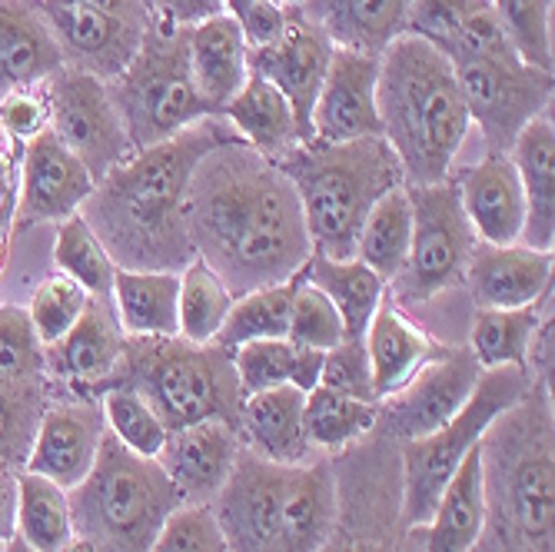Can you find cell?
Instances as JSON below:
<instances>
[{"instance_id": "1", "label": "cell", "mask_w": 555, "mask_h": 552, "mask_svg": "<svg viewBox=\"0 0 555 552\" xmlns=\"http://www.w3.org/2000/svg\"><path fill=\"white\" fill-rule=\"evenodd\" d=\"M183 220L196 260L227 283L233 299L286 283L313 257L289 177L236 133L196 164Z\"/></svg>"}, {"instance_id": "2", "label": "cell", "mask_w": 555, "mask_h": 552, "mask_svg": "<svg viewBox=\"0 0 555 552\" xmlns=\"http://www.w3.org/2000/svg\"><path fill=\"white\" fill-rule=\"evenodd\" d=\"M230 137L223 117L196 120L164 143L133 150L127 164L93 187L80 217L120 270L180 273L196 260L183 220L186 190L196 164Z\"/></svg>"}, {"instance_id": "3", "label": "cell", "mask_w": 555, "mask_h": 552, "mask_svg": "<svg viewBox=\"0 0 555 552\" xmlns=\"http://www.w3.org/2000/svg\"><path fill=\"white\" fill-rule=\"evenodd\" d=\"M210 506L230 552H323L339 526V483L326 460L273 463L240 446Z\"/></svg>"}, {"instance_id": "4", "label": "cell", "mask_w": 555, "mask_h": 552, "mask_svg": "<svg viewBox=\"0 0 555 552\" xmlns=\"http://www.w3.org/2000/svg\"><path fill=\"white\" fill-rule=\"evenodd\" d=\"M376 111L383 140L406 187L439 183L452 174L469 137V114L452 64L413 34H399L379 54Z\"/></svg>"}, {"instance_id": "5", "label": "cell", "mask_w": 555, "mask_h": 552, "mask_svg": "<svg viewBox=\"0 0 555 552\" xmlns=\"http://www.w3.org/2000/svg\"><path fill=\"white\" fill-rule=\"evenodd\" d=\"M486 513L502 552H555L552 389L532 383L479 442Z\"/></svg>"}, {"instance_id": "6", "label": "cell", "mask_w": 555, "mask_h": 552, "mask_svg": "<svg viewBox=\"0 0 555 552\" xmlns=\"http://www.w3.org/2000/svg\"><path fill=\"white\" fill-rule=\"evenodd\" d=\"M289 177L313 254L330 260L357 257V240L379 200L406 183L392 146L383 137L346 143H299L280 161Z\"/></svg>"}, {"instance_id": "7", "label": "cell", "mask_w": 555, "mask_h": 552, "mask_svg": "<svg viewBox=\"0 0 555 552\" xmlns=\"http://www.w3.org/2000/svg\"><path fill=\"white\" fill-rule=\"evenodd\" d=\"M111 386L137 389L167 429L204 420L236 426L243 403L230 349L220 343H190L183 336H127Z\"/></svg>"}, {"instance_id": "8", "label": "cell", "mask_w": 555, "mask_h": 552, "mask_svg": "<svg viewBox=\"0 0 555 552\" xmlns=\"http://www.w3.org/2000/svg\"><path fill=\"white\" fill-rule=\"evenodd\" d=\"M74 536L96 552H150L167 516L183 506L157 460H143L111 433L87 479L67 492Z\"/></svg>"}, {"instance_id": "9", "label": "cell", "mask_w": 555, "mask_h": 552, "mask_svg": "<svg viewBox=\"0 0 555 552\" xmlns=\"http://www.w3.org/2000/svg\"><path fill=\"white\" fill-rule=\"evenodd\" d=\"M532 376L526 367H499L482 370L466 407L433 429L429 436L399 442L402 460V492H399V523L406 532H416L429 523L439 492L449 476L460 470V463L479 446L482 433L506 413L513 403L529 393Z\"/></svg>"}, {"instance_id": "10", "label": "cell", "mask_w": 555, "mask_h": 552, "mask_svg": "<svg viewBox=\"0 0 555 552\" xmlns=\"http://www.w3.org/2000/svg\"><path fill=\"white\" fill-rule=\"evenodd\" d=\"M186 34L190 27H164L154 21L133 61L107 84L133 150L164 143L196 120L217 117L193 87Z\"/></svg>"}, {"instance_id": "11", "label": "cell", "mask_w": 555, "mask_h": 552, "mask_svg": "<svg viewBox=\"0 0 555 552\" xmlns=\"http://www.w3.org/2000/svg\"><path fill=\"white\" fill-rule=\"evenodd\" d=\"M413 207V240L402 273L389 283L396 304H429L456 283L476 254V233L466 220L452 177L439 183L406 187Z\"/></svg>"}, {"instance_id": "12", "label": "cell", "mask_w": 555, "mask_h": 552, "mask_svg": "<svg viewBox=\"0 0 555 552\" xmlns=\"http://www.w3.org/2000/svg\"><path fill=\"white\" fill-rule=\"evenodd\" d=\"M40 11L64 64L104 84L124 74L154 24L146 0H40Z\"/></svg>"}, {"instance_id": "13", "label": "cell", "mask_w": 555, "mask_h": 552, "mask_svg": "<svg viewBox=\"0 0 555 552\" xmlns=\"http://www.w3.org/2000/svg\"><path fill=\"white\" fill-rule=\"evenodd\" d=\"M469 124L479 127L486 154H509L516 137L552 111L555 77L519 57H476L452 64Z\"/></svg>"}, {"instance_id": "14", "label": "cell", "mask_w": 555, "mask_h": 552, "mask_svg": "<svg viewBox=\"0 0 555 552\" xmlns=\"http://www.w3.org/2000/svg\"><path fill=\"white\" fill-rule=\"evenodd\" d=\"M40 87L50 117L47 130L87 167L93 183L133 157V143L104 80L74 67H61Z\"/></svg>"}, {"instance_id": "15", "label": "cell", "mask_w": 555, "mask_h": 552, "mask_svg": "<svg viewBox=\"0 0 555 552\" xmlns=\"http://www.w3.org/2000/svg\"><path fill=\"white\" fill-rule=\"evenodd\" d=\"M479 376L482 367L476 363L469 346H439L406 386L379 399V420L386 423V433L396 442L429 436L466 407Z\"/></svg>"}, {"instance_id": "16", "label": "cell", "mask_w": 555, "mask_h": 552, "mask_svg": "<svg viewBox=\"0 0 555 552\" xmlns=\"http://www.w3.org/2000/svg\"><path fill=\"white\" fill-rule=\"evenodd\" d=\"M93 177L70 150L50 133H37L21 154V193L14 204L11 233H27L43 223H64L77 217L93 193Z\"/></svg>"}, {"instance_id": "17", "label": "cell", "mask_w": 555, "mask_h": 552, "mask_svg": "<svg viewBox=\"0 0 555 552\" xmlns=\"http://www.w3.org/2000/svg\"><path fill=\"white\" fill-rule=\"evenodd\" d=\"M330 57H333L330 37L302 17L299 8L293 11L286 30L273 43L249 50V70L273 84L289 100L307 143L313 140V104L326 80Z\"/></svg>"}, {"instance_id": "18", "label": "cell", "mask_w": 555, "mask_h": 552, "mask_svg": "<svg viewBox=\"0 0 555 552\" xmlns=\"http://www.w3.org/2000/svg\"><path fill=\"white\" fill-rule=\"evenodd\" d=\"M124 346L127 333L117 323L114 304L90 296L77 326L54 346H43V373L57 386L100 396L120 370Z\"/></svg>"}, {"instance_id": "19", "label": "cell", "mask_w": 555, "mask_h": 552, "mask_svg": "<svg viewBox=\"0 0 555 552\" xmlns=\"http://www.w3.org/2000/svg\"><path fill=\"white\" fill-rule=\"evenodd\" d=\"M379 57L363 50L333 47L330 70L313 104V140L346 143L363 137H383L376 111Z\"/></svg>"}, {"instance_id": "20", "label": "cell", "mask_w": 555, "mask_h": 552, "mask_svg": "<svg viewBox=\"0 0 555 552\" xmlns=\"http://www.w3.org/2000/svg\"><path fill=\"white\" fill-rule=\"evenodd\" d=\"M240 446L243 442L233 423L204 420L183 429H170L157 463L183 503L210 506L240 457Z\"/></svg>"}, {"instance_id": "21", "label": "cell", "mask_w": 555, "mask_h": 552, "mask_svg": "<svg viewBox=\"0 0 555 552\" xmlns=\"http://www.w3.org/2000/svg\"><path fill=\"white\" fill-rule=\"evenodd\" d=\"M104 436H107V423H104L100 403L47 407L24 470L57 483L61 489L70 492L93 470Z\"/></svg>"}, {"instance_id": "22", "label": "cell", "mask_w": 555, "mask_h": 552, "mask_svg": "<svg viewBox=\"0 0 555 552\" xmlns=\"http://www.w3.org/2000/svg\"><path fill=\"white\" fill-rule=\"evenodd\" d=\"M460 190L466 220L479 243L509 246L522 243L526 196L509 154H482V161L449 174Z\"/></svg>"}, {"instance_id": "23", "label": "cell", "mask_w": 555, "mask_h": 552, "mask_svg": "<svg viewBox=\"0 0 555 552\" xmlns=\"http://www.w3.org/2000/svg\"><path fill=\"white\" fill-rule=\"evenodd\" d=\"M555 257L526 243L489 246L479 243L463 273L476 310H516L532 307L552 293Z\"/></svg>"}, {"instance_id": "24", "label": "cell", "mask_w": 555, "mask_h": 552, "mask_svg": "<svg viewBox=\"0 0 555 552\" xmlns=\"http://www.w3.org/2000/svg\"><path fill=\"white\" fill-rule=\"evenodd\" d=\"M240 442L273 463H310L313 442L307 436V393L296 386H273L243 396Z\"/></svg>"}, {"instance_id": "25", "label": "cell", "mask_w": 555, "mask_h": 552, "mask_svg": "<svg viewBox=\"0 0 555 552\" xmlns=\"http://www.w3.org/2000/svg\"><path fill=\"white\" fill-rule=\"evenodd\" d=\"M186 61L196 93L220 117L249 77V43L240 21L227 11L186 34Z\"/></svg>"}, {"instance_id": "26", "label": "cell", "mask_w": 555, "mask_h": 552, "mask_svg": "<svg viewBox=\"0 0 555 552\" xmlns=\"http://www.w3.org/2000/svg\"><path fill=\"white\" fill-rule=\"evenodd\" d=\"M61 67L67 64L43 21L40 0H0V97L37 87Z\"/></svg>"}, {"instance_id": "27", "label": "cell", "mask_w": 555, "mask_h": 552, "mask_svg": "<svg viewBox=\"0 0 555 552\" xmlns=\"http://www.w3.org/2000/svg\"><path fill=\"white\" fill-rule=\"evenodd\" d=\"M509 157L516 164L526 196L522 243L552 254L555 246V124L552 111L539 114L513 143Z\"/></svg>"}, {"instance_id": "28", "label": "cell", "mask_w": 555, "mask_h": 552, "mask_svg": "<svg viewBox=\"0 0 555 552\" xmlns=\"http://www.w3.org/2000/svg\"><path fill=\"white\" fill-rule=\"evenodd\" d=\"M363 343H366V357L373 370L376 403L406 386L416 376V370L439 349L420 323H413L399 310V304L389 293L376 307Z\"/></svg>"}, {"instance_id": "29", "label": "cell", "mask_w": 555, "mask_h": 552, "mask_svg": "<svg viewBox=\"0 0 555 552\" xmlns=\"http://www.w3.org/2000/svg\"><path fill=\"white\" fill-rule=\"evenodd\" d=\"M413 0H302L299 14L317 24L333 47L383 54L406 30Z\"/></svg>"}, {"instance_id": "30", "label": "cell", "mask_w": 555, "mask_h": 552, "mask_svg": "<svg viewBox=\"0 0 555 552\" xmlns=\"http://www.w3.org/2000/svg\"><path fill=\"white\" fill-rule=\"evenodd\" d=\"M220 117L230 124V130L243 143H249L260 157H267L273 164H280L286 154H293L299 143H307L302 140V130L296 124L289 100L273 84L257 77L254 70H249L246 84L223 107Z\"/></svg>"}, {"instance_id": "31", "label": "cell", "mask_w": 555, "mask_h": 552, "mask_svg": "<svg viewBox=\"0 0 555 552\" xmlns=\"http://www.w3.org/2000/svg\"><path fill=\"white\" fill-rule=\"evenodd\" d=\"M482 442V439H479ZM486 489H482V460L479 446L460 463L439 492V503L429 516L423 552H473L486 532Z\"/></svg>"}, {"instance_id": "32", "label": "cell", "mask_w": 555, "mask_h": 552, "mask_svg": "<svg viewBox=\"0 0 555 552\" xmlns=\"http://www.w3.org/2000/svg\"><path fill=\"white\" fill-rule=\"evenodd\" d=\"M177 296H180V273L117 267L111 304L127 336H180Z\"/></svg>"}, {"instance_id": "33", "label": "cell", "mask_w": 555, "mask_h": 552, "mask_svg": "<svg viewBox=\"0 0 555 552\" xmlns=\"http://www.w3.org/2000/svg\"><path fill=\"white\" fill-rule=\"evenodd\" d=\"M240 393H260L273 386H296L310 393L320 386L323 354L320 349L296 346L289 339H254L230 349Z\"/></svg>"}, {"instance_id": "34", "label": "cell", "mask_w": 555, "mask_h": 552, "mask_svg": "<svg viewBox=\"0 0 555 552\" xmlns=\"http://www.w3.org/2000/svg\"><path fill=\"white\" fill-rule=\"evenodd\" d=\"M307 280L330 296V304L343 317L346 339H363L366 326L376 313V307L386 299L389 286L357 257L349 260H330L323 254H313L307 260Z\"/></svg>"}, {"instance_id": "35", "label": "cell", "mask_w": 555, "mask_h": 552, "mask_svg": "<svg viewBox=\"0 0 555 552\" xmlns=\"http://www.w3.org/2000/svg\"><path fill=\"white\" fill-rule=\"evenodd\" d=\"M410 240H413V207H410L406 183H402L389 190L370 210L357 240V260L366 264L389 286L402 273V267H406Z\"/></svg>"}, {"instance_id": "36", "label": "cell", "mask_w": 555, "mask_h": 552, "mask_svg": "<svg viewBox=\"0 0 555 552\" xmlns=\"http://www.w3.org/2000/svg\"><path fill=\"white\" fill-rule=\"evenodd\" d=\"M17 536L37 552H61L74 539L67 489L24 470L17 476Z\"/></svg>"}, {"instance_id": "37", "label": "cell", "mask_w": 555, "mask_h": 552, "mask_svg": "<svg viewBox=\"0 0 555 552\" xmlns=\"http://www.w3.org/2000/svg\"><path fill=\"white\" fill-rule=\"evenodd\" d=\"M548 296V293H545ZM516 307V310H476L473 330H469V349L482 370L499 367H526L529 343L535 333V323L542 317V304Z\"/></svg>"}, {"instance_id": "38", "label": "cell", "mask_w": 555, "mask_h": 552, "mask_svg": "<svg viewBox=\"0 0 555 552\" xmlns=\"http://www.w3.org/2000/svg\"><path fill=\"white\" fill-rule=\"evenodd\" d=\"M299 277H302V270L296 277H289L286 283L260 286L254 293L236 296L230 313H227V323L214 343H220L223 349H236V346L254 343V339H286L293 293H296Z\"/></svg>"}, {"instance_id": "39", "label": "cell", "mask_w": 555, "mask_h": 552, "mask_svg": "<svg viewBox=\"0 0 555 552\" xmlns=\"http://www.w3.org/2000/svg\"><path fill=\"white\" fill-rule=\"evenodd\" d=\"M230 307H233V293L204 260H190L180 270L177 320H180L183 339L214 343L227 323Z\"/></svg>"}, {"instance_id": "40", "label": "cell", "mask_w": 555, "mask_h": 552, "mask_svg": "<svg viewBox=\"0 0 555 552\" xmlns=\"http://www.w3.org/2000/svg\"><path fill=\"white\" fill-rule=\"evenodd\" d=\"M47 380H0V470L24 473L37 426L47 413Z\"/></svg>"}, {"instance_id": "41", "label": "cell", "mask_w": 555, "mask_h": 552, "mask_svg": "<svg viewBox=\"0 0 555 552\" xmlns=\"http://www.w3.org/2000/svg\"><path fill=\"white\" fill-rule=\"evenodd\" d=\"M379 423V403H363L343 393H333L326 386H317L307 393V436L320 449H346L370 436Z\"/></svg>"}, {"instance_id": "42", "label": "cell", "mask_w": 555, "mask_h": 552, "mask_svg": "<svg viewBox=\"0 0 555 552\" xmlns=\"http://www.w3.org/2000/svg\"><path fill=\"white\" fill-rule=\"evenodd\" d=\"M54 267H57V273L80 283L90 296L111 299L117 264H114V257L107 254V246L96 240V233L90 230V223L80 214L57 223Z\"/></svg>"}, {"instance_id": "43", "label": "cell", "mask_w": 555, "mask_h": 552, "mask_svg": "<svg viewBox=\"0 0 555 552\" xmlns=\"http://www.w3.org/2000/svg\"><path fill=\"white\" fill-rule=\"evenodd\" d=\"M100 410H104L107 433L120 446H127L130 453H137L143 460H157L160 457L170 429L164 426L157 410L150 407L137 389H130V386L104 389V393H100Z\"/></svg>"}, {"instance_id": "44", "label": "cell", "mask_w": 555, "mask_h": 552, "mask_svg": "<svg viewBox=\"0 0 555 552\" xmlns=\"http://www.w3.org/2000/svg\"><path fill=\"white\" fill-rule=\"evenodd\" d=\"M552 4L555 0H492L516 57L552 74Z\"/></svg>"}, {"instance_id": "45", "label": "cell", "mask_w": 555, "mask_h": 552, "mask_svg": "<svg viewBox=\"0 0 555 552\" xmlns=\"http://www.w3.org/2000/svg\"><path fill=\"white\" fill-rule=\"evenodd\" d=\"M87 304H90V293L80 283H74L64 273L47 277L27 304V317L34 323L37 339L43 346H54L57 339H64L83 317Z\"/></svg>"}, {"instance_id": "46", "label": "cell", "mask_w": 555, "mask_h": 552, "mask_svg": "<svg viewBox=\"0 0 555 552\" xmlns=\"http://www.w3.org/2000/svg\"><path fill=\"white\" fill-rule=\"evenodd\" d=\"M286 339L296 346H307V349H320V354H326V349H333L336 343L346 339L339 310L330 304V296L323 290H317L307 280V267H302V277H299L296 293H293Z\"/></svg>"}, {"instance_id": "47", "label": "cell", "mask_w": 555, "mask_h": 552, "mask_svg": "<svg viewBox=\"0 0 555 552\" xmlns=\"http://www.w3.org/2000/svg\"><path fill=\"white\" fill-rule=\"evenodd\" d=\"M0 380H47L43 373V343L24 307L0 304Z\"/></svg>"}, {"instance_id": "48", "label": "cell", "mask_w": 555, "mask_h": 552, "mask_svg": "<svg viewBox=\"0 0 555 552\" xmlns=\"http://www.w3.org/2000/svg\"><path fill=\"white\" fill-rule=\"evenodd\" d=\"M150 552H230L214 506H177L160 526Z\"/></svg>"}, {"instance_id": "49", "label": "cell", "mask_w": 555, "mask_h": 552, "mask_svg": "<svg viewBox=\"0 0 555 552\" xmlns=\"http://www.w3.org/2000/svg\"><path fill=\"white\" fill-rule=\"evenodd\" d=\"M482 4V0H413L410 17H406V30L426 43H433L442 57L452 54L456 47L469 14Z\"/></svg>"}, {"instance_id": "50", "label": "cell", "mask_w": 555, "mask_h": 552, "mask_svg": "<svg viewBox=\"0 0 555 552\" xmlns=\"http://www.w3.org/2000/svg\"><path fill=\"white\" fill-rule=\"evenodd\" d=\"M320 386L343 393V396H352V399H363V403H376L366 343L363 339H343L333 349H326L323 370H320Z\"/></svg>"}, {"instance_id": "51", "label": "cell", "mask_w": 555, "mask_h": 552, "mask_svg": "<svg viewBox=\"0 0 555 552\" xmlns=\"http://www.w3.org/2000/svg\"><path fill=\"white\" fill-rule=\"evenodd\" d=\"M50 124L47 117V100H43V87H21V90H8L0 97V133L14 143H27L37 133H43Z\"/></svg>"}, {"instance_id": "52", "label": "cell", "mask_w": 555, "mask_h": 552, "mask_svg": "<svg viewBox=\"0 0 555 552\" xmlns=\"http://www.w3.org/2000/svg\"><path fill=\"white\" fill-rule=\"evenodd\" d=\"M293 11L296 8L286 4V0H249V4L240 14H233V17L240 21V30L246 37L249 50H254V47L273 43L286 30Z\"/></svg>"}, {"instance_id": "53", "label": "cell", "mask_w": 555, "mask_h": 552, "mask_svg": "<svg viewBox=\"0 0 555 552\" xmlns=\"http://www.w3.org/2000/svg\"><path fill=\"white\" fill-rule=\"evenodd\" d=\"M154 21L164 27H196L217 14H227V0H150Z\"/></svg>"}, {"instance_id": "54", "label": "cell", "mask_w": 555, "mask_h": 552, "mask_svg": "<svg viewBox=\"0 0 555 552\" xmlns=\"http://www.w3.org/2000/svg\"><path fill=\"white\" fill-rule=\"evenodd\" d=\"M17 476L11 470H0V545L17 536Z\"/></svg>"}, {"instance_id": "55", "label": "cell", "mask_w": 555, "mask_h": 552, "mask_svg": "<svg viewBox=\"0 0 555 552\" xmlns=\"http://www.w3.org/2000/svg\"><path fill=\"white\" fill-rule=\"evenodd\" d=\"M4 552H37L30 542H24L21 536H11L8 542H4Z\"/></svg>"}, {"instance_id": "56", "label": "cell", "mask_w": 555, "mask_h": 552, "mask_svg": "<svg viewBox=\"0 0 555 552\" xmlns=\"http://www.w3.org/2000/svg\"><path fill=\"white\" fill-rule=\"evenodd\" d=\"M61 552H96V549H93V545H90L87 539H80V536H74V539H70V542H67V545H64Z\"/></svg>"}, {"instance_id": "57", "label": "cell", "mask_w": 555, "mask_h": 552, "mask_svg": "<svg viewBox=\"0 0 555 552\" xmlns=\"http://www.w3.org/2000/svg\"><path fill=\"white\" fill-rule=\"evenodd\" d=\"M246 4H249V0H227V11H230V14H240Z\"/></svg>"}, {"instance_id": "58", "label": "cell", "mask_w": 555, "mask_h": 552, "mask_svg": "<svg viewBox=\"0 0 555 552\" xmlns=\"http://www.w3.org/2000/svg\"><path fill=\"white\" fill-rule=\"evenodd\" d=\"M286 4H293V8H299V4H302V0H286Z\"/></svg>"}, {"instance_id": "59", "label": "cell", "mask_w": 555, "mask_h": 552, "mask_svg": "<svg viewBox=\"0 0 555 552\" xmlns=\"http://www.w3.org/2000/svg\"><path fill=\"white\" fill-rule=\"evenodd\" d=\"M146 4H150V0H146ZM150 11H154V8H150Z\"/></svg>"}]
</instances>
